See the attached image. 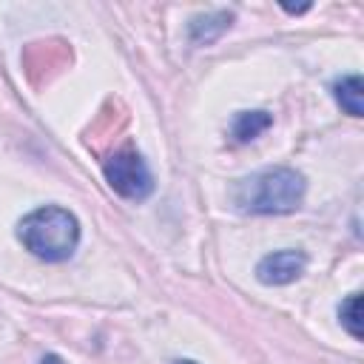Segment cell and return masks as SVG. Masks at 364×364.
I'll use <instances>...</instances> for the list:
<instances>
[{
    "label": "cell",
    "mask_w": 364,
    "mask_h": 364,
    "mask_svg": "<svg viewBox=\"0 0 364 364\" xmlns=\"http://www.w3.org/2000/svg\"><path fill=\"white\" fill-rule=\"evenodd\" d=\"M333 97H336V102H338L350 117H361V114H364V82H361L358 74H347V77L336 80Z\"/></svg>",
    "instance_id": "cell-5"
},
{
    "label": "cell",
    "mask_w": 364,
    "mask_h": 364,
    "mask_svg": "<svg viewBox=\"0 0 364 364\" xmlns=\"http://www.w3.org/2000/svg\"><path fill=\"white\" fill-rule=\"evenodd\" d=\"M173 364H196V361H188V358H182V361H173Z\"/></svg>",
    "instance_id": "cell-10"
},
{
    "label": "cell",
    "mask_w": 364,
    "mask_h": 364,
    "mask_svg": "<svg viewBox=\"0 0 364 364\" xmlns=\"http://www.w3.org/2000/svg\"><path fill=\"white\" fill-rule=\"evenodd\" d=\"M270 122L273 119H270L267 111H239L236 119H233L230 134H233L236 142H247V139H256L262 131H267Z\"/></svg>",
    "instance_id": "cell-7"
},
{
    "label": "cell",
    "mask_w": 364,
    "mask_h": 364,
    "mask_svg": "<svg viewBox=\"0 0 364 364\" xmlns=\"http://www.w3.org/2000/svg\"><path fill=\"white\" fill-rule=\"evenodd\" d=\"M307 182L293 168H267L233 188V202L245 213H290L301 205Z\"/></svg>",
    "instance_id": "cell-1"
},
{
    "label": "cell",
    "mask_w": 364,
    "mask_h": 364,
    "mask_svg": "<svg viewBox=\"0 0 364 364\" xmlns=\"http://www.w3.org/2000/svg\"><path fill=\"white\" fill-rule=\"evenodd\" d=\"M233 23V14L230 11H216V14H205V17H193L191 20V40L193 43H213L219 34L228 31V26Z\"/></svg>",
    "instance_id": "cell-6"
},
{
    "label": "cell",
    "mask_w": 364,
    "mask_h": 364,
    "mask_svg": "<svg viewBox=\"0 0 364 364\" xmlns=\"http://www.w3.org/2000/svg\"><path fill=\"white\" fill-rule=\"evenodd\" d=\"M17 236L43 262H65L80 245V222L65 208H37L20 219Z\"/></svg>",
    "instance_id": "cell-2"
},
{
    "label": "cell",
    "mask_w": 364,
    "mask_h": 364,
    "mask_svg": "<svg viewBox=\"0 0 364 364\" xmlns=\"http://www.w3.org/2000/svg\"><path fill=\"white\" fill-rule=\"evenodd\" d=\"M304 267L307 256L301 250H276L256 264V279L262 284H290L304 273Z\"/></svg>",
    "instance_id": "cell-4"
},
{
    "label": "cell",
    "mask_w": 364,
    "mask_h": 364,
    "mask_svg": "<svg viewBox=\"0 0 364 364\" xmlns=\"http://www.w3.org/2000/svg\"><path fill=\"white\" fill-rule=\"evenodd\" d=\"M40 364H65V361H63L60 355H54V353H48V355H43V358H40Z\"/></svg>",
    "instance_id": "cell-9"
},
{
    "label": "cell",
    "mask_w": 364,
    "mask_h": 364,
    "mask_svg": "<svg viewBox=\"0 0 364 364\" xmlns=\"http://www.w3.org/2000/svg\"><path fill=\"white\" fill-rule=\"evenodd\" d=\"M102 171H105L108 185H111L122 199L142 202V199L151 196V191H154L151 168H148L145 159H142L136 151H131V148L111 154V156L105 159Z\"/></svg>",
    "instance_id": "cell-3"
},
{
    "label": "cell",
    "mask_w": 364,
    "mask_h": 364,
    "mask_svg": "<svg viewBox=\"0 0 364 364\" xmlns=\"http://www.w3.org/2000/svg\"><path fill=\"white\" fill-rule=\"evenodd\" d=\"M338 318H341L344 330H347L353 338H361V296H358V293H350V296L338 304Z\"/></svg>",
    "instance_id": "cell-8"
}]
</instances>
